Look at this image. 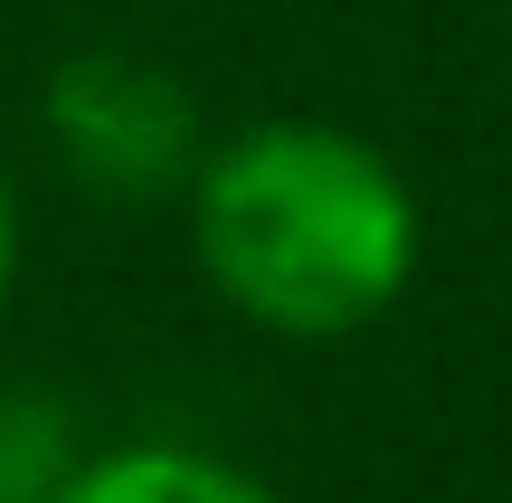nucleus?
I'll return each instance as SVG.
<instances>
[{
	"instance_id": "nucleus-1",
	"label": "nucleus",
	"mask_w": 512,
	"mask_h": 503,
	"mask_svg": "<svg viewBox=\"0 0 512 503\" xmlns=\"http://www.w3.org/2000/svg\"><path fill=\"white\" fill-rule=\"evenodd\" d=\"M200 285L275 342H351L418 285V190L370 133L266 114L200 152L181 190Z\"/></svg>"
},
{
	"instance_id": "nucleus-2",
	"label": "nucleus",
	"mask_w": 512,
	"mask_h": 503,
	"mask_svg": "<svg viewBox=\"0 0 512 503\" xmlns=\"http://www.w3.org/2000/svg\"><path fill=\"white\" fill-rule=\"evenodd\" d=\"M38 133L95 200H181L209 152V114L190 95V76L143 48L57 57L38 86Z\"/></svg>"
},
{
	"instance_id": "nucleus-3",
	"label": "nucleus",
	"mask_w": 512,
	"mask_h": 503,
	"mask_svg": "<svg viewBox=\"0 0 512 503\" xmlns=\"http://www.w3.org/2000/svg\"><path fill=\"white\" fill-rule=\"evenodd\" d=\"M48 503H294L275 494L256 466L219 447H181V437H143V447H105V456H76L67 485Z\"/></svg>"
},
{
	"instance_id": "nucleus-4",
	"label": "nucleus",
	"mask_w": 512,
	"mask_h": 503,
	"mask_svg": "<svg viewBox=\"0 0 512 503\" xmlns=\"http://www.w3.org/2000/svg\"><path fill=\"white\" fill-rule=\"evenodd\" d=\"M76 447H67V418L48 409V399L10 390L0 399V503H48L67 485Z\"/></svg>"
},
{
	"instance_id": "nucleus-5",
	"label": "nucleus",
	"mask_w": 512,
	"mask_h": 503,
	"mask_svg": "<svg viewBox=\"0 0 512 503\" xmlns=\"http://www.w3.org/2000/svg\"><path fill=\"white\" fill-rule=\"evenodd\" d=\"M19 247H29V228H19V190L0 171V314H10V285H19Z\"/></svg>"
}]
</instances>
